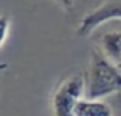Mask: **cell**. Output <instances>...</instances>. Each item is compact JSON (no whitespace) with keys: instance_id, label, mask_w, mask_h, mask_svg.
I'll return each instance as SVG.
<instances>
[{"instance_id":"cell-7","label":"cell","mask_w":121,"mask_h":116,"mask_svg":"<svg viewBox=\"0 0 121 116\" xmlns=\"http://www.w3.org/2000/svg\"><path fill=\"white\" fill-rule=\"evenodd\" d=\"M58 2H60V3H61V5H63V6H65V8H66V9H71V8H72V6H74V5H75V2H77V0H58Z\"/></svg>"},{"instance_id":"cell-5","label":"cell","mask_w":121,"mask_h":116,"mask_svg":"<svg viewBox=\"0 0 121 116\" xmlns=\"http://www.w3.org/2000/svg\"><path fill=\"white\" fill-rule=\"evenodd\" d=\"M75 116H113V110L103 99L83 98L75 107Z\"/></svg>"},{"instance_id":"cell-2","label":"cell","mask_w":121,"mask_h":116,"mask_svg":"<svg viewBox=\"0 0 121 116\" xmlns=\"http://www.w3.org/2000/svg\"><path fill=\"white\" fill-rule=\"evenodd\" d=\"M84 96V76L72 75L61 81L52 96L54 116H75V107Z\"/></svg>"},{"instance_id":"cell-8","label":"cell","mask_w":121,"mask_h":116,"mask_svg":"<svg viewBox=\"0 0 121 116\" xmlns=\"http://www.w3.org/2000/svg\"><path fill=\"white\" fill-rule=\"evenodd\" d=\"M3 69H6V63H0V70H3Z\"/></svg>"},{"instance_id":"cell-3","label":"cell","mask_w":121,"mask_h":116,"mask_svg":"<svg viewBox=\"0 0 121 116\" xmlns=\"http://www.w3.org/2000/svg\"><path fill=\"white\" fill-rule=\"evenodd\" d=\"M113 20L121 21V0L106 2L100 8L94 9L87 15H84L77 28V34L80 37H87L97 28H100L101 24L107 23V21H113Z\"/></svg>"},{"instance_id":"cell-6","label":"cell","mask_w":121,"mask_h":116,"mask_svg":"<svg viewBox=\"0 0 121 116\" xmlns=\"http://www.w3.org/2000/svg\"><path fill=\"white\" fill-rule=\"evenodd\" d=\"M9 29H11V20L6 15H0V48L5 44L6 38H8Z\"/></svg>"},{"instance_id":"cell-4","label":"cell","mask_w":121,"mask_h":116,"mask_svg":"<svg viewBox=\"0 0 121 116\" xmlns=\"http://www.w3.org/2000/svg\"><path fill=\"white\" fill-rule=\"evenodd\" d=\"M100 52L110 63L121 66V31H110L101 35Z\"/></svg>"},{"instance_id":"cell-1","label":"cell","mask_w":121,"mask_h":116,"mask_svg":"<svg viewBox=\"0 0 121 116\" xmlns=\"http://www.w3.org/2000/svg\"><path fill=\"white\" fill-rule=\"evenodd\" d=\"M121 92V70L101 52H94L84 75V98L104 99Z\"/></svg>"}]
</instances>
